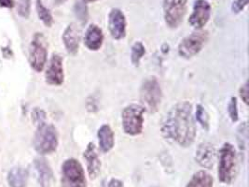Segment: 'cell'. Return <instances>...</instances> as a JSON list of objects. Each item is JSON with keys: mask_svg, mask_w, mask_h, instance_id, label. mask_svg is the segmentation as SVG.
Listing matches in <instances>:
<instances>
[{"mask_svg": "<svg viewBox=\"0 0 249 187\" xmlns=\"http://www.w3.org/2000/svg\"><path fill=\"white\" fill-rule=\"evenodd\" d=\"M160 130L166 140L176 142L181 147L191 146L196 137L193 105L188 101H182L172 107Z\"/></svg>", "mask_w": 249, "mask_h": 187, "instance_id": "6da1fadb", "label": "cell"}, {"mask_svg": "<svg viewBox=\"0 0 249 187\" xmlns=\"http://www.w3.org/2000/svg\"><path fill=\"white\" fill-rule=\"evenodd\" d=\"M218 162V179L222 184L231 185L236 178L238 173L237 152L235 147L225 142L219 151Z\"/></svg>", "mask_w": 249, "mask_h": 187, "instance_id": "7a4b0ae2", "label": "cell"}, {"mask_svg": "<svg viewBox=\"0 0 249 187\" xmlns=\"http://www.w3.org/2000/svg\"><path fill=\"white\" fill-rule=\"evenodd\" d=\"M33 144L36 152L41 155L55 152L59 144L56 128L53 125H48L46 123L38 126L35 134Z\"/></svg>", "mask_w": 249, "mask_h": 187, "instance_id": "3957f363", "label": "cell"}, {"mask_svg": "<svg viewBox=\"0 0 249 187\" xmlns=\"http://www.w3.org/2000/svg\"><path fill=\"white\" fill-rule=\"evenodd\" d=\"M162 100V90L155 77L146 79L140 87L141 106L148 112H156Z\"/></svg>", "mask_w": 249, "mask_h": 187, "instance_id": "277c9868", "label": "cell"}, {"mask_svg": "<svg viewBox=\"0 0 249 187\" xmlns=\"http://www.w3.org/2000/svg\"><path fill=\"white\" fill-rule=\"evenodd\" d=\"M146 110L138 104L126 106L122 112V126L129 136L140 135L144 129V113Z\"/></svg>", "mask_w": 249, "mask_h": 187, "instance_id": "5b68a950", "label": "cell"}, {"mask_svg": "<svg viewBox=\"0 0 249 187\" xmlns=\"http://www.w3.org/2000/svg\"><path fill=\"white\" fill-rule=\"evenodd\" d=\"M61 183L63 187H86L87 180L81 163L75 158L67 159L62 165Z\"/></svg>", "mask_w": 249, "mask_h": 187, "instance_id": "8992f818", "label": "cell"}, {"mask_svg": "<svg viewBox=\"0 0 249 187\" xmlns=\"http://www.w3.org/2000/svg\"><path fill=\"white\" fill-rule=\"evenodd\" d=\"M209 39L208 32L205 30H196L183 38L178 45V54L185 59H191L197 56Z\"/></svg>", "mask_w": 249, "mask_h": 187, "instance_id": "52a82bcc", "label": "cell"}, {"mask_svg": "<svg viewBox=\"0 0 249 187\" xmlns=\"http://www.w3.org/2000/svg\"><path fill=\"white\" fill-rule=\"evenodd\" d=\"M48 49L45 37L42 33H36L29 47V63L33 70L41 72L45 68Z\"/></svg>", "mask_w": 249, "mask_h": 187, "instance_id": "ba28073f", "label": "cell"}, {"mask_svg": "<svg viewBox=\"0 0 249 187\" xmlns=\"http://www.w3.org/2000/svg\"><path fill=\"white\" fill-rule=\"evenodd\" d=\"M188 10L187 0H164V20L170 28L181 24Z\"/></svg>", "mask_w": 249, "mask_h": 187, "instance_id": "9c48e42d", "label": "cell"}, {"mask_svg": "<svg viewBox=\"0 0 249 187\" xmlns=\"http://www.w3.org/2000/svg\"><path fill=\"white\" fill-rule=\"evenodd\" d=\"M211 17V6L206 0H196L193 3V13L189 23L196 30L203 29Z\"/></svg>", "mask_w": 249, "mask_h": 187, "instance_id": "30bf717a", "label": "cell"}, {"mask_svg": "<svg viewBox=\"0 0 249 187\" xmlns=\"http://www.w3.org/2000/svg\"><path fill=\"white\" fill-rule=\"evenodd\" d=\"M46 82L50 85L59 86L63 84L65 80V73L63 67V58L60 55L53 54L50 59L48 68L45 72Z\"/></svg>", "mask_w": 249, "mask_h": 187, "instance_id": "8fae6325", "label": "cell"}, {"mask_svg": "<svg viewBox=\"0 0 249 187\" xmlns=\"http://www.w3.org/2000/svg\"><path fill=\"white\" fill-rule=\"evenodd\" d=\"M127 21L124 13L120 9H112L108 14V28L110 35L116 40L124 39L126 37Z\"/></svg>", "mask_w": 249, "mask_h": 187, "instance_id": "7c38bea8", "label": "cell"}, {"mask_svg": "<svg viewBox=\"0 0 249 187\" xmlns=\"http://www.w3.org/2000/svg\"><path fill=\"white\" fill-rule=\"evenodd\" d=\"M83 157L86 162V168L88 175L91 180L96 179L101 172V160L93 142H90L85 151L83 152Z\"/></svg>", "mask_w": 249, "mask_h": 187, "instance_id": "4fadbf2b", "label": "cell"}, {"mask_svg": "<svg viewBox=\"0 0 249 187\" xmlns=\"http://www.w3.org/2000/svg\"><path fill=\"white\" fill-rule=\"evenodd\" d=\"M62 39L67 51L71 55L78 53L79 43L81 40V31L77 23H70L65 29Z\"/></svg>", "mask_w": 249, "mask_h": 187, "instance_id": "5bb4252c", "label": "cell"}, {"mask_svg": "<svg viewBox=\"0 0 249 187\" xmlns=\"http://www.w3.org/2000/svg\"><path fill=\"white\" fill-rule=\"evenodd\" d=\"M215 147L209 142L201 143L195 152V160L201 167L207 169H211L215 162Z\"/></svg>", "mask_w": 249, "mask_h": 187, "instance_id": "9a60e30c", "label": "cell"}, {"mask_svg": "<svg viewBox=\"0 0 249 187\" xmlns=\"http://www.w3.org/2000/svg\"><path fill=\"white\" fill-rule=\"evenodd\" d=\"M34 166L40 187H52L54 176L50 164L44 158H36L35 159Z\"/></svg>", "mask_w": 249, "mask_h": 187, "instance_id": "2e32d148", "label": "cell"}, {"mask_svg": "<svg viewBox=\"0 0 249 187\" xmlns=\"http://www.w3.org/2000/svg\"><path fill=\"white\" fill-rule=\"evenodd\" d=\"M104 34L102 29L96 25L91 24L86 29L84 35V44L90 51H98L103 45Z\"/></svg>", "mask_w": 249, "mask_h": 187, "instance_id": "e0dca14e", "label": "cell"}, {"mask_svg": "<svg viewBox=\"0 0 249 187\" xmlns=\"http://www.w3.org/2000/svg\"><path fill=\"white\" fill-rule=\"evenodd\" d=\"M97 137L99 141V148L103 152H110L115 144V134L109 125H103L98 129Z\"/></svg>", "mask_w": 249, "mask_h": 187, "instance_id": "ac0fdd59", "label": "cell"}, {"mask_svg": "<svg viewBox=\"0 0 249 187\" xmlns=\"http://www.w3.org/2000/svg\"><path fill=\"white\" fill-rule=\"evenodd\" d=\"M28 182V171L21 168H13L8 174V183L11 187H25Z\"/></svg>", "mask_w": 249, "mask_h": 187, "instance_id": "d6986e66", "label": "cell"}, {"mask_svg": "<svg viewBox=\"0 0 249 187\" xmlns=\"http://www.w3.org/2000/svg\"><path fill=\"white\" fill-rule=\"evenodd\" d=\"M186 187H214V179L208 172L200 170L193 174Z\"/></svg>", "mask_w": 249, "mask_h": 187, "instance_id": "ffe728a7", "label": "cell"}, {"mask_svg": "<svg viewBox=\"0 0 249 187\" xmlns=\"http://www.w3.org/2000/svg\"><path fill=\"white\" fill-rule=\"evenodd\" d=\"M36 12L39 17V20L44 23L47 27H51L53 23V17L50 12V10L46 8L41 0H36Z\"/></svg>", "mask_w": 249, "mask_h": 187, "instance_id": "44dd1931", "label": "cell"}, {"mask_svg": "<svg viewBox=\"0 0 249 187\" xmlns=\"http://www.w3.org/2000/svg\"><path fill=\"white\" fill-rule=\"evenodd\" d=\"M145 54H146V48L144 46V44L140 41L136 42L132 47V52H131L132 64L135 67H138L141 59L143 58Z\"/></svg>", "mask_w": 249, "mask_h": 187, "instance_id": "7402d4cb", "label": "cell"}, {"mask_svg": "<svg viewBox=\"0 0 249 187\" xmlns=\"http://www.w3.org/2000/svg\"><path fill=\"white\" fill-rule=\"evenodd\" d=\"M75 13L77 18L82 23H86L88 20V9L84 2H77L75 5Z\"/></svg>", "mask_w": 249, "mask_h": 187, "instance_id": "603a6c76", "label": "cell"}, {"mask_svg": "<svg viewBox=\"0 0 249 187\" xmlns=\"http://www.w3.org/2000/svg\"><path fill=\"white\" fill-rule=\"evenodd\" d=\"M196 119L198 123L204 128V129H208L209 127V117L204 110V107L202 105L197 106L196 108Z\"/></svg>", "mask_w": 249, "mask_h": 187, "instance_id": "cb8c5ba5", "label": "cell"}, {"mask_svg": "<svg viewBox=\"0 0 249 187\" xmlns=\"http://www.w3.org/2000/svg\"><path fill=\"white\" fill-rule=\"evenodd\" d=\"M228 114L232 122H237L239 120V112H238L237 98L231 97L228 104Z\"/></svg>", "mask_w": 249, "mask_h": 187, "instance_id": "d4e9b609", "label": "cell"}, {"mask_svg": "<svg viewBox=\"0 0 249 187\" xmlns=\"http://www.w3.org/2000/svg\"><path fill=\"white\" fill-rule=\"evenodd\" d=\"M30 7H31V0H18L17 11L19 15L23 18H28L30 13Z\"/></svg>", "mask_w": 249, "mask_h": 187, "instance_id": "484cf974", "label": "cell"}, {"mask_svg": "<svg viewBox=\"0 0 249 187\" xmlns=\"http://www.w3.org/2000/svg\"><path fill=\"white\" fill-rule=\"evenodd\" d=\"M32 120L35 125H36L37 127L44 124L46 120V112L39 109V108H35L34 110L32 111Z\"/></svg>", "mask_w": 249, "mask_h": 187, "instance_id": "4316f807", "label": "cell"}, {"mask_svg": "<svg viewBox=\"0 0 249 187\" xmlns=\"http://www.w3.org/2000/svg\"><path fill=\"white\" fill-rule=\"evenodd\" d=\"M238 134H239V145L240 148H245L246 147V141L248 140V125L247 123H243L239 129H238Z\"/></svg>", "mask_w": 249, "mask_h": 187, "instance_id": "83f0119b", "label": "cell"}, {"mask_svg": "<svg viewBox=\"0 0 249 187\" xmlns=\"http://www.w3.org/2000/svg\"><path fill=\"white\" fill-rule=\"evenodd\" d=\"M249 0H234L231 5V11L234 13H240L248 6Z\"/></svg>", "mask_w": 249, "mask_h": 187, "instance_id": "f1b7e54d", "label": "cell"}, {"mask_svg": "<svg viewBox=\"0 0 249 187\" xmlns=\"http://www.w3.org/2000/svg\"><path fill=\"white\" fill-rule=\"evenodd\" d=\"M240 97L244 101L245 104H249V82H246L240 88L239 90Z\"/></svg>", "mask_w": 249, "mask_h": 187, "instance_id": "f546056e", "label": "cell"}, {"mask_svg": "<svg viewBox=\"0 0 249 187\" xmlns=\"http://www.w3.org/2000/svg\"><path fill=\"white\" fill-rule=\"evenodd\" d=\"M103 187H125V186L121 180L116 179V178H112L107 184L104 183Z\"/></svg>", "mask_w": 249, "mask_h": 187, "instance_id": "4dcf8cb0", "label": "cell"}, {"mask_svg": "<svg viewBox=\"0 0 249 187\" xmlns=\"http://www.w3.org/2000/svg\"><path fill=\"white\" fill-rule=\"evenodd\" d=\"M14 6H15L14 0H0V7L12 9Z\"/></svg>", "mask_w": 249, "mask_h": 187, "instance_id": "1f68e13d", "label": "cell"}, {"mask_svg": "<svg viewBox=\"0 0 249 187\" xmlns=\"http://www.w3.org/2000/svg\"><path fill=\"white\" fill-rule=\"evenodd\" d=\"M66 1H68V0H54V3L59 6V5L64 4Z\"/></svg>", "mask_w": 249, "mask_h": 187, "instance_id": "d6a6232c", "label": "cell"}, {"mask_svg": "<svg viewBox=\"0 0 249 187\" xmlns=\"http://www.w3.org/2000/svg\"><path fill=\"white\" fill-rule=\"evenodd\" d=\"M85 2H96V1H98V0H84Z\"/></svg>", "mask_w": 249, "mask_h": 187, "instance_id": "836d02e7", "label": "cell"}, {"mask_svg": "<svg viewBox=\"0 0 249 187\" xmlns=\"http://www.w3.org/2000/svg\"></svg>", "mask_w": 249, "mask_h": 187, "instance_id": "e575fe53", "label": "cell"}]
</instances>
